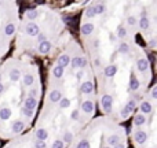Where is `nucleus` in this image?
Listing matches in <instances>:
<instances>
[{
  "label": "nucleus",
  "instance_id": "nucleus-22",
  "mask_svg": "<svg viewBox=\"0 0 157 148\" xmlns=\"http://www.w3.org/2000/svg\"><path fill=\"white\" fill-rule=\"evenodd\" d=\"M14 32H15V25H14V23H7L4 27L6 36H13Z\"/></svg>",
  "mask_w": 157,
  "mask_h": 148
},
{
  "label": "nucleus",
  "instance_id": "nucleus-34",
  "mask_svg": "<svg viewBox=\"0 0 157 148\" xmlns=\"http://www.w3.org/2000/svg\"><path fill=\"white\" fill-rule=\"evenodd\" d=\"M117 36L120 37V39H124V37L127 36V30L124 27H119V29H117Z\"/></svg>",
  "mask_w": 157,
  "mask_h": 148
},
{
  "label": "nucleus",
  "instance_id": "nucleus-38",
  "mask_svg": "<svg viewBox=\"0 0 157 148\" xmlns=\"http://www.w3.org/2000/svg\"><path fill=\"white\" fill-rule=\"evenodd\" d=\"M70 118H72L73 121H76V119H79V110H73L72 114H70Z\"/></svg>",
  "mask_w": 157,
  "mask_h": 148
},
{
  "label": "nucleus",
  "instance_id": "nucleus-35",
  "mask_svg": "<svg viewBox=\"0 0 157 148\" xmlns=\"http://www.w3.org/2000/svg\"><path fill=\"white\" fill-rule=\"evenodd\" d=\"M53 148H63V141L62 140H55L53 143Z\"/></svg>",
  "mask_w": 157,
  "mask_h": 148
},
{
  "label": "nucleus",
  "instance_id": "nucleus-50",
  "mask_svg": "<svg viewBox=\"0 0 157 148\" xmlns=\"http://www.w3.org/2000/svg\"><path fill=\"white\" fill-rule=\"evenodd\" d=\"M0 82H1V74H0Z\"/></svg>",
  "mask_w": 157,
  "mask_h": 148
},
{
  "label": "nucleus",
  "instance_id": "nucleus-28",
  "mask_svg": "<svg viewBox=\"0 0 157 148\" xmlns=\"http://www.w3.org/2000/svg\"><path fill=\"white\" fill-rule=\"evenodd\" d=\"M119 51H120L121 54H127L130 51V45L127 44V43H121L120 47H119Z\"/></svg>",
  "mask_w": 157,
  "mask_h": 148
},
{
  "label": "nucleus",
  "instance_id": "nucleus-31",
  "mask_svg": "<svg viewBox=\"0 0 157 148\" xmlns=\"http://www.w3.org/2000/svg\"><path fill=\"white\" fill-rule=\"evenodd\" d=\"M37 15H39V14H37V11H36L35 8L29 10V11L26 13V17H28L29 19H35V18H37Z\"/></svg>",
  "mask_w": 157,
  "mask_h": 148
},
{
  "label": "nucleus",
  "instance_id": "nucleus-13",
  "mask_svg": "<svg viewBox=\"0 0 157 148\" xmlns=\"http://www.w3.org/2000/svg\"><path fill=\"white\" fill-rule=\"evenodd\" d=\"M51 43L50 41H44V43H40L39 44V52H41V54H47L48 51H51Z\"/></svg>",
  "mask_w": 157,
  "mask_h": 148
},
{
  "label": "nucleus",
  "instance_id": "nucleus-30",
  "mask_svg": "<svg viewBox=\"0 0 157 148\" xmlns=\"http://www.w3.org/2000/svg\"><path fill=\"white\" fill-rule=\"evenodd\" d=\"M69 106H70V100H69V99H61V102H59V107L61 108H67L69 107Z\"/></svg>",
  "mask_w": 157,
  "mask_h": 148
},
{
  "label": "nucleus",
  "instance_id": "nucleus-26",
  "mask_svg": "<svg viewBox=\"0 0 157 148\" xmlns=\"http://www.w3.org/2000/svg\"><path fill=\"white\" fill-rule=\"evenodd\" d=\"M33 81H35V78H33L32 74H26V76L23 77V84L26 86H31L32 84H33Z\"/></svg>",
  "mask_w": 157,
  "mask_h": 148
},
{
  "label": "nucleus",
  "instance_id": "nucleus-16",
  "mask_svg": "<svg viewBox=\"0 0 157 148\" xmlns=\"http://www.w3.org/2000/svg\"><path fill=\"white\" fill-rule=\"evenodd\" d=\"M94 32V25L92 23H84L83 26H81V33L84 34V36H88Z\"/></svg>",
  "mask_w": 157,
  "mask_h": 148
},
{
  "label": "nucleus",
  "instance_id": "nucleus-40",
  "mask_svg": "<svg viewBox=\"0 0 157 148\" xmlns=\"http://www.w3.org/2000/svg\"><path fill=\"white\" fill-rule=\"evenodd\" d=\"M44 41H47V37H45V34L40 33L39 34V43H44Z\"/></svg>",
  "mask_w": 157,
  "mask_h": 148
},
{
  "label": "nucleus",
  "instance_id": "nucleus-37",
  "mask_svg": "<svg viewBox=\"0 0 157 148\" xmlns=\"http://www.w3.org/2000/svg\"><path fill=\"white\" fill-rule=\"evenodd\" d=\"M35 148H47V144H45V141H36Z\"/></svg>",
  "mask_w": 157,
  "mask_h": 148
},
{
  "label": "nucleus",
  "instance_id": "nucleus-14",
  "mask_svg": "<svg viewBox=\"0 0 157 148\" xmlns=\"http://www.w3.org/2000/svg\"><path fill=\"white\" fill-rule=\"evenodd\" d=\"M11 118V110L7 107H3L0 108V119H3V121H7Z\"/></svg>",
  "mask_w": 157,
  "mask_h": 148
},
{
  "label": "nucleus",
  "instance_id": "nucleus-33",
  "mask_svg": "<svg viewBox=\"0 0 157 148\" xmlns=\"http://www.w3.org/2000/svg\"><path fill=\"white\" fill-rule=\"evenodd\" d=\"M73 140V133H70V132H66L65 135H63V141L65 143H70Z\"/></svg>",
  "mask_w": 157,
  "mask_h": 148
},
{
  "label": "nucleus",
  "instance_id": "nucleus-6",
  "mask_svg": "<svg viewBox=\"0 0 157 148\" xmlns=\"http://www.w3.org/2000/svg\"><path fill=\"white\" fill-rule=\"evenodd\" d=\"M117 73V66L116 65H109V66H106V67L103 69V74H105V77H108V78H112V77L116 76Z\"/></svg>",
  "mask_w": 157,
  "mask_h": 148
},
{
  "label": "nucleus",
  "instance_id": "nucleus-49",
  "mask_svg": "<svg viewBox=\"0 0 157 148\" xmlns=\"http://www.w3.org/2000/svg\"><path fill=\"white\" fill-rule=\"evenodd\" d=\"M81 77H83V72H80L79 74H77V78H81Z\"/></svg>",
  "mask_w": 157,
  "mask_h": 148
},
{
  "label": "nucleus",
  "instance_id": "nucleus-12",
  "mask_svg": "<svg viewBox=\"0 0 157 148\" xmlns=\"http://www.w3.org/2000/svg\"><path fill=\"white\" fill-rule=\"evenodd\" d=\"M48 137V133L44 128H40V129L36 130V139L37 141H45V139Z\"/></svg>",
  "mask_w": 157,
  "mask_h": 148
},
{
  "label": "nucleus",
  "instance_id": "nucleus-39",
  "mask_svg": "<svg viewBox=\"0 0 157 148\" xmlns=\"http://www.w3.org/2000/svg\"><path fill=\"white\" fill-rule=\"evenodd\" d=\"M127 23L132 26V25H135V23H136V18H135V17H128V18H127Z\"/></svg>",
  "mask_w": 157,
  "mask_h": 148
},
{
  "label": "nucleus",
  "instance_id": "nucleus-48",
  "mask_svg": "<svg viewBox=\"0 0 157 148\" xmlns=\"http://www.w3.org/2000/svg\"><path fill=\"white\" fill-rule=\"evenodd\" d=\"M98 45H99V41H98V40H95V41H94V47H98Z\"/></svg>",
  "mask_w": 157,
  "mask_h": 148
},
{
  "label": "nucleus",
  "instance_id": "nucleus-15",
  "mask_svg": "<svg viewBox=\"0 0 157 148\" xmlns=\"http://www.w3.org/2000/svg\"><path fill=\"white\" fill-rule=\"evenodd\" d=\"M152 103L148 102V100H144L142 103H141V111L144 112V114H149V112H152Z\"/></svg>",
  "mask_w": 157,
  "mask_h": 148
},
{
  "label": "nucleus",
  "instance_id": "nucleus-46",
  "mask_svg": "<svg viewBox=\"0 0 157 148\" xmlns=\"http://www.w3.org/2000/svg\"><path fill=\"white\" fill-rule=\"evenodd\" d=\"M3 90H4V85H3V84H1V82H0V93H1V92H3Z\"/></svg>",
  "mask_w": 157,
  "mask_h": 148
},
{
  "label": "nucleus",
  "instance_id": "nucleus-25",
  "mask_svg": "<svg viewBox=\"0 0 157 148\" xmlns=\"http://www.w3.org/2000/svg\"><path fill=\"white\" fill-rule=\"evenodd\" d=\"M81 60H83V58H80V56H76V58H73L72 60H70V65H72V67H80L81 66Z\"/></svg>",
  "mask_w": 157,
  "mask_h": 148
},
{
  "label": "nucleus",
  "instance_id": "nucleus-18",
  "mask_svg": "<svg viewBox=\"0 0 157 148\" xmlns=\"http://www.w3.org/2000/svg\"><path fill=\"white\" fill-rule=\"evenodd\" d=\"M61 99H62V93L59 92V90H53L51 93H50V100L55 103V102H61Z\"/></svg>",
  "mask_w": 157,
  "mask_h": 148
},
{
  "label": "nucleus",
  "instance_id": "nucleus-8",
  "mask_svg": "<svg viewBox=\"0 0 157 148\" xmlns=\"http://www.w3.org/2000/svg\"><path fill=\"white\" fill-rule=\"evenodd\" d=\"M70 60H72V59L69 58V55H66V54L61 55V56L58 58V66L59 67H62V69H65L66 66L70 65Z\"/></svg>",
  "mask_w": 157,
  "mask_h": 148
},
{
  "label": "nucleus",
  "instance_id": "nucleus-19",
  "mask_svg": "<svg viewBox=\"0 0 157 148\" xmlns=\"http://www.w3.org/2000/svg\"><path fill=\"white\" fill-rule=\"evenodd\" d=\"M108 144L109 145H112V147H114V145H117V144H120V136L119 135H112L108 137Z\"/></svg>",
  "mask_w": 157,
  "mask_h": 148
},
{
  "label": "nucleus",
  "instance_id": "nucleus-27",
  "mask_svg": "<svg viewBox=\"0 0 157 148\" xmlns=\"http://www.w3.org/2000/svg\"><path fill=\"white\" fill-rule=\"evenodd\" d=\"M97 14H95V7L94 6H91V7H88V8L85 10V17L87 18H92V17H95Z\"/></svg>",
  "mask_w": 157,
  "mask_h": 148
},
{
  "label": "nucleus",
  "instance_id": "nucleus-20",
  "mask_svg": "<svg viewBox=\"0 0 157 148\" xmlns=\"http://www.w3.org/2000/svg\"><path fill=\"white\" fill-rule=\"evenodd\" d=\"M23 128H25V123L21 121H15L13 123V132L14 133H19V132H22Z\"/></svg>",
  "mask_w": 157,
  "mask_h": 148
},
{
  "label": "nucleus",
  "instance_id": "nucleus-1",
  "mask_svg": "<svg viewBox=\"0 0 157 148\" xmlns=\"http://www.w3.org/2000/svg\"><path fill=\"white\" fill-rule=\"evenodd\" d=\"M135 107H136V102H135V99H131L130 102L124 106V108L121 110V112H120V117H123V118H127L128 115H130L131 112L134 111L135 110Z\"/></svg>",
  "mask_w": 157,
  "mask_h": 148
},
{
  "label": "nucleus",
  "instance_id": "nucleus-17",
  "mask_svg": "<svg viewBox=\"0 0 157 148\" xmlns=\"http://www.w3.org/2000/svg\"><path fill=\"white\" fill-rule=\"evenodd\" d=\"M10 80L13 81V82H17V81L21 78V72H19L18 69H13L11 72H10Z\"/></svg>",
  "mask_w": 157,
  "mask_h": 148
},
{
  "label": "nucleus",
  "instance_id": "nucleus-24",
  "mask_svg": "<svg viewBox=\"0 0 157 148\" xmlns=\"http://www.w3.org/2000/svg\"><path fill=\"white\" fill-rule=\"evenodd\" d=\"M63 72H65V69L59 67V66H55V67L53 69V76H54L55 78H61V77L63 76Z\"/></svg>",
  "mask_w": 157,
  "mask_h": 148
},
{
  "label": "nucleus",
  "instance_id": "nucleus-10",
  "mask_svg": "<svg viewBox=\"0 0 157 148\" xmlns=\"http://www.w3.org/2000/svg\"><path fill=\"white\" fill-rule=\"evenodd\" d=\"M136 69H138V72H146L149 69L148 59H139L138 62H136Z\"/></svg>",
  "mask_w": 157,
  "mask_h": 148
},
{
  "label": "nucleus",
  "instance_id": "nucleus-11",
  "mask_svg": "<svg viewBox=\"0 0 157 148\" xmlns=\"http://www.w3.org/2000/svg\"><path fill=\"white\" fill-rule=\"evenodd\" d=\"M139 80L136 78V76L135 74H131L130 77V89L131 90H138L139 89Z\"/></svg>",
  "mask_w": 157,
  "mask_h": 148
},
{
  "label": "nucleus",
  "instance_id": "nucleus-51",
  "mask_svg": "<svg viewBox=\"0 0 157 148\" xmlns=\"http://www.w3.org/2000/svg\"><path fill=\"white\" fill-rule=\"evenodd\" d=\"M103 148H110V147H103Z\"/></svg>",
  "mask_w": 157,
  "mask_h": 148
},
{
  "label": "nucleus",
  "instance_id": "nucleus-41",
  "mask_svg": "<svg viewBox=\"0 0 157 148\" xmlns=\"http://www.w3.org/2000/svg\"><path fill=\"white\" fill-rule=\"evenodd\" d=\"M152 97L157 100V86H154V88L152 89Z\"/></svg>",
  "mask_w": 157,
  "mask_h": 148
},
{
  "label": "nucleus",
  "instance_id": "nucleus-36",
  "mask_svg": "<svg viewBox=\"0 0 157 148\" xmlns=\"http://www.w3.org/2000/svg\"><path fill=\"white\" fill-rule=\"evenodd\" d=\"M21 111H22L28 118H32V117H33V111H31V110H28V108L22 107V108H21Z\"/></svg>",
  "mask_w": 157,
  "mask_h": 148
},
{
  "label": "nucleus",
  "instance_id": "nucleus-7",
  "mask_svg": "<svg viewBox=\"0 0 157 148\" xmlns=\"http://www.w3.org/2000/svg\"><path fill=\"white\" fill-rule=\"evenodd\" d=\"M36 106H37V100L35 97H31V96H29V97L25 100V103H23V107L31 110V111H33V110L36 108Z\"/></svg>",
  "mask_w": 157,
  "mask_h": 148
},
{
  "label": "nucleus",
  "instance_id": "nucleus-42",
  "mask_svg": "<svg viewBox=\"0 0 157 148\" xmlns=\"http://www.w3.org/2000/svg\"><path fill=\"white\" fill-rule=\"evenodd\" d=\"M85 66H87V59L83 58V60H81V66H80V67H81V69H84Z\"/></svg>",
  "mask_w": 157,
  "mask_h": 148
},
{
  "label": "nucleus",
  "instance_id": "nucleus-29",
  "mask_svg": "<svg viewBox=\"0 0 157 148\" xmlns=\"http://www.w3.org/2000/svg\"><path fill=\"white\" fill-rule=\"evenodd\" d=\"M95 7V14L97 15H99V14H103L105 11H106V7L103 4H97V6H94Z\"/></svg>",
  "mask_w": 157,
  "mask_h": 148
},
{
  "label": "nucleus",
  "instance_id": "nucleus-43",
  "mask_svg": "<svg viewBox=\"0 0 157 148\" xmlns=\"http://www.w3.org/2000/svg\"><path fill=\"white\" fill-rule=\"evenodd\" d=\"M37 92H39L37 89H32V90H31V97H35V96L37 95Z\"/></svg>",
  "mask_w": 157,
  "mask_h": 148
},
{
  "label": "nucleus",
  "instance_id": "nucleus-44",
  "mask_svg": "<svg viewBox=\"0 0 157 148\" xmlns=\"http://www.w3.org/2000/svg\"><path fill=\"white\" fill-rule=\"evenodd\" d=\"M113 148H126V145H124V144H117V145H114Z\"/></svg>",
  "mask_w": 157,
  "mask_h": 148
},
{
  "label": "nucleus",
  "instance_id": "nucleus-2",
  "mask_svg": "<svg viewBox=\"0 0 157 148\" xmlns=\"http://www.w3.org/2000/svg\"><path fill=\"white\" fill-rule=\"evenodd\" d=\"M101 104L105 112H110L112 111V106H113V97L110 95H103L101 99Z\"/></svg>",
  "mask_w": 157,
  "mask_h": 148
},
{
  "label": "nucleus",
  "instance_id": "nucleus-23",
  "mask_svg": "<svg viewBox=\"0 0 157 148\" xmlns=\"http://www.w3.org/2000/svg\"><path fill=\"white\" fill-rule=\"evenodd\" d=\"M149 25H150V21L148 19V17H142V18L139 19V26H141V29L146 30L149 27Z\"/></svg>",
  "mask_w": 157,
  "mask_h": 148
},
{
  "label": "nucleus",
  "instance_id": "nucleus-9",
  "mask_svg": "<svg viewBox=\"0 0 157 148\" xmlns=\"http://www.w3.org/2000/svg\"><path fill=\"white\" fill-rule=\"evenodd\" d=\"M81 110H83L85 114H91V112L94 111V103H92L91 100H85V102H83V104H81Z\"/></svg>",
  "mask_w": 157,
  "mask_h": 148
},
{
  "label": "nucleus",
  "instance_id": "nucleus-4",
  "mask_svg": "<svg viewBox=\"0 0 157 148\" xmlns=\"http://www.w3.org/2000/svg\"><path fill=\"white\" fill-rule=\"evenodd\" d=\"M80 90H81V93H84V95L92 93V90H94V84H92L91 81H85V82L81 84Z\"/></svg>",
  "mask_w": 157,
  "mask_h": 148
},
{
  "label": "nucleus",
  "instance_id": "nucleus-47",
  "mask_svg": "<svg viewBox=\"0 0 157 148\" xmlns=\"http://www.w3.org/2000/svg\"><path fill=\"white\" fill-rule=\"evenodd\" d=\"M149 45H150V47H154V45H156V41H150V43H149Z\"/></svg>",
  "mask_w": 157,
  "mask_h": 148
},
{
  "label": "nucleus",
  "instance_id": "nucleus-3",
  "mask_svg": "<svg viewBox=\"0 0 157 148\" xmlns=\"http://www.w3.org/2000/svg\"><path fill=\"white\" fill-rule=\"evenodd\" d=\"M25 32H26V34H29V36H39L40 34V29H39V26H37L35 22H29L25 26Z\"/></svg>",
  "mask_w": 157,
  "mask_h": 148
},
{
  "label": "nucleus",
  "instance_id": "nucleus-5",
  "mask_svg": "<svg viewBox=\"0 0 157 148\" xmlns=\"http://www.w3.org/2000/svg\"><path fill=\"white\" fill-rule=\"evenodd\" d=\"M134 139L138 144H144L146 141V139H148V133L144 132V130H136L134 133Z\"/></svg>",
  "mask_w": 157,
  "mask_h": 148
},
{
  "label": "nucleus",
  "instance_id": "nucleus-32",
  "mask_svg": "<svg viewBox=\"0 0 157 148\" xmlns=\"http://www.w3.org/2000/svg\"><path fill=\"white\" fill-rule=\"evenodd\" d=\"M76 148H91V147H90L88 140H81V141H79V144H77Z\"/></svg>",
  "mask_w": 157,
  "mask_h": 148
},
{
  "label": "nucleus",
  "instance_id": "nucleus-21",
  "mask_svg": "<svg viewBox=\"0 0 157 148\" xmlns=\"http://www.w3.org/2000/svg\"><path fill=\"white\" fill-rule=\"evenodd\" d=\"M145 122H146V118H145V115H142V114H138V115L134 118V125L135 126H142Z\"/></svg>",
  "mask_w": 157,
  "mask_h": 148
},
{
  "label": "nucleus",
  "instance_id": "nucleus-45",
  "mask_svg": "<svg viewBox=\"0 0 157 148\" xmlns=\"http://www.w3.org/2000/svg\"><path fill=\"white\" fill-rule=\"evenodd\" d=\"M94 65H95V66H99V65H101L99 59H95V60H94Z\"/></svg>",
  "mask_w": 157,
  "mask_h": 148
}]
</instances>
